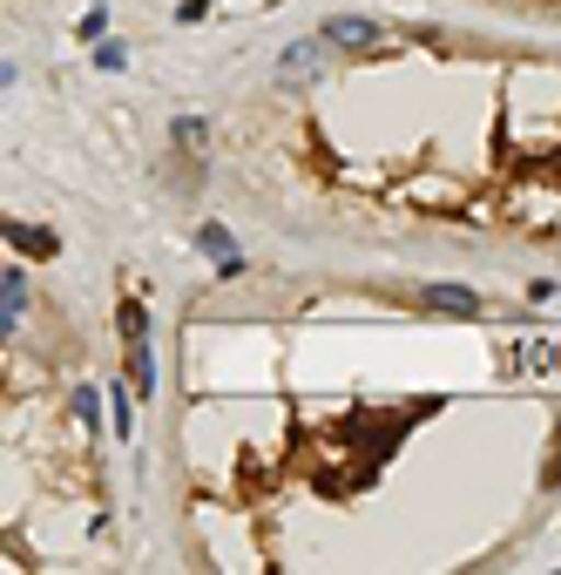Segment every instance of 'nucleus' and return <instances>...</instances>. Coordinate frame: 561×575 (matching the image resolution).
Masks as SVG:
<instances>
[{
    "mask_svg": "<svg viewBox=\"0 0 561 575\" xmlns=\"http://www.w3.org/2000/svg\"><path fill=\"white\" fill-rule=\"evenodd\" d=\"M204 123H196V115H183V123H176V149H190V157H196V149H204Z\"/></svg>",
    "mask_w": 561,
    "mask_h": 575,
    "instance_id": "obj_6",
    "label": "nucleus"
},
{
    "mask_svg": "<svg viewBox=\"0 0 561 575\" xmlns=\"http://www.w3.org/2000/svg\"><path fill=\"white\" fill-rule=\"evenodd\" d=\"M420 304H426V312H447V319H473L480 312V291H467V285H426Z\"/></svg>",
    "mask_w": 561,
    "mask_h": 575,
    "instance_id": "obj_3",
    "label": "nucleus"
},
{
    "mask_svg": "<svg viewBox=\"0 0 561 575\" xmlns=\"http://www.w3.org/2000/svg\"><path fill=\"white\" fill-rule=\"evenodd\" d=\"M123 338H149V312H142V304H136V298L123 304Z\"/></svg>",
    "mask_w": 561,
    "mask_h": 575,
    "instance_id": "obj_7",
    "label": "nucleus"
},
{
    "mask_svg": "<svg viewBox=\"0 0 561 575\" xmlns=\"http://www.w3.org/2000/svg\"><path fill=\"white\" fill-rule=\"evenodd\" d=\"M196 244H204L210 257H237V244H230V230H224V223H204V230H196Z\"/></svg>",
    "mask_w": 561,
    "mask_h": 575,
    "instance_id": "obj_5",
    "label": "nucleus"
},
{
    "mask_svg": "<svg viewBox=\"0 0 561 575\" xmlns=\"http://www.w3.org/2000/svg\"><path fill=\"white\" fill-rule=\"evenodd\" d=\"M332 68V42L325 34H305V42H291L285 55L271 61V89H305V82H325Z\"/></svg>",
    "mask_w": 561,
    "mask_h": 575,
    "instance_id": "obj_1",
    "label": "nucleus"
},
{
    "mask_svg": "<svg viewBox=\"0 0 561 575\" xmlns=\"http://www.w3.org/2000/svg\"><path fill=\"white\" fill-rule=\"evenodd\" d=\"M318 34H325V42L332 48H379V21H366V14H325V27H318Z\"/></svg>",
    "mask_w": 561,
    "mask_h": 575,
    "instance_id": "obj_2",
    "label": "nucleus"
},
{
    "mask_svg": "<svg viewBox=\"0 0 561 575\" xmlns=\"http://www.w3.org/2000/svg\"><path fill=\"white\" fill-rule=\"evenodd\" d=\"M0 298H8V325L27 319V272L21 264H8V278H0Z\"/></svg>",
    "mask_w": 561,
    "mask_h": 575,
    "instance_id": "obj_4",
    "label": "nucleus"
}]
</instances>
